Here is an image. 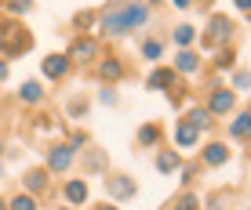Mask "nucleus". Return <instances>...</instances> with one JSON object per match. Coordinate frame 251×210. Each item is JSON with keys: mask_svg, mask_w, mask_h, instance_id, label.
Here are the masks:
<instances>
[{"mask_svg": "<svg viewBox=\"0 0 251 210\" xmlns=\"http://www.w3.org/2000/svg\"><path fill=\"white\" fill-rule=\"evenodd\" d=\"M197 138H201V130H197V127H189V124H178V130H175V142L182 145V148L197 145Z\"/></svg>", "mask_w": 251, "mask_h": 210, "instance_id": "obj_12", "label": "nucleus"}, {"mask_svg": "<svg viewBox=\"0 0 251 210\" xmlns=\"http://www.w3.org/2000/svg\"><path fill=\"white\" fill-rule=\"evenodd\" d=\"M33 7V0H7V11H15V15H25Z\"/></svg>", "mask_w": 251, "mask_h": 210, "instance_id": "obj_25", "label": "nucleus"}, {"mask_svg": "<svg viewBox=\"0 0 251 210\" xmlns=\"http://www.w3.org/2000/svg\"><path fill=\"white\" fill-rule=\"evenodd\" d=\"M19 94H22V102H25V105H37L40 98H44V87H40L37 80H25V84L19 87Z\"/></svg>", "mask_w": 251, "mask_h": 210, "instance_id": "obj_10", "label": "nucleus"}, {"mask_svg": "<svg viewBox=\"0 0 251 210\" xmlns=\"http://www.w3.org/2000/svg\"><path fill=\"white\" fill-rule=\"evenodd\" d=\"M99 73H102V80H120V76H124V65H120L117 58H106V62L99 65Z\"/></svg>", "mask_w": 251, "mask_h": 210, "instance_id": "obj_15", "label": "nucleus"}, {"mask_svg": "<svg viewBox=\"0 0 251 210\" xmlns=\"http://www.w3.org/2000/svg\"><path fill=\"white\" fill-rule=\"evenodd\" d=\"M29 47H33V37L22 29L19 22L4 25V33H0V51H4L7 58H15V55H25Z\"/></svg>", "mask_w": 251, "mask_h": 210, "instance_id": "obj_1", "label": "nucleus"}, {"mask_svg": "<svg viewBox=\"0 0 251 210\" xmlns=\"http://www.w3.org/2000/svg\"><path fill=\"white\" fill-rule=\"evenodd\" d=\"M40 189H48V170H29L25 174V192H40Z\"/></svg>", "mask_w": 251, "mask_h": 210, "instance_id": "obj_13", "label": "nucleus"}, {"mask_svg": "<svg viewBox=\"0 0 251 210\" xmlns=\"http://www.w3.org/2000/svg\"><path fill=\"white\" fill-rule=\"evenodd\" d=\"M66 199L69 203H84V199H88V185H84V181H69L66 185Z\"/></svg>", "mask_w": 251, "mask_h": 210, "instance_id": "obj_17", "label": "nucleus"}, {"mask_svg": "<svg viewBox=\"0 0 251 210\" xmlns=\"http://www.w3.org/2000/svg\"><path fill=\"white\" fill-rule=\"evenodd\" d=\"M150 4H160V0H150Z\"/></svg>", "mask_w": 251, "mask_h": 210, "instance_id": "obj_35", "label": "nucleus"}, {"mask_svg": "<svg viewBox=\"0 0 251 210\" xmlns=\"http://www.w3.org/2000/svg\"><path fill=\"white\" fill-rule=\"evenodd\" d=\"M229 62H233V51H222V55H219V65L229 69Z\"/></svg>", "mask_w": 251, "mask_h": 210, "instance_id": "obj_29", "label": "nucleus"}, {"mask_svg": "<svg viewBox=\"0 0 251 210\" xmlns=\"http://www.w3.org/2000/svg\"><path fill=\"white\" fill-rule=\"evenodd\" d=\"M226 160H229L226 145H207L204 148V163H207V167H219V163H226Z\"/></svg>", "mask_w": 251, "mask_h": 210, "instance_id": "obj_11", "label": "nucleus"}, {"mask_svg": "<svg viewBox=\"0 0 251 210\" xmlns=\"http://www.w3.org/2000/svg\"><path fill=\"white\" fill-rule=\"evenodd\" d=\"M233 37V22L226 19V15H211V19H207V29H204V43H226Z\"/></svg>", "mask_w": 251, "mask_h": 210, "instance_id": "obj_3", "label": "nucleus"}, {"mask_svg": "<svg viewBox=\"0 0 251 210\" xmlns=\"http://www.w3.org/2000/svg\"><path fill=\"white\" fill-rule=\"evenodd\" d=\"M0 174H4V167H0Z\"/></svg>", "mask_w": 251, "mask_h": 210, "instance_id": "obj_37", "label": "nucleus"}, {"mask_svg": "<svg viewBox=\"0 0 251 210\" xmlns=\"http://www.w3.org/2000/svg\"><path fill=\"white\" fill-rule=\"evenodd\" d=\"M157 138H160V130H157V127H142V130H138V142H142V145H153Z\"/></svg>", "mask_w": 251, "mask_h": 210, "instance_id": "obj_24", "label": "nucleus"}, {"mask_svg": "<svg viewBox=\"0 0 251 210\" xmlns=\"http://www.w3.org/2000/svg\"><path fill=\"white\" fill-rule=\"evenodd\" d=\"M95 210H117L113 203H102V207H95Z\"/></svg>", "mask_w": 251, "mask_h": 210, "instance_id": "obj_33", "label": "nucleus"}, {"mask_svg": "<svg viewBox=\"0 0 251 210\" xmlns=\"http://www.w3.org/2000/svg\"><path fill=\"white\" fill-rule=\"evenodd\" d=\"M106 192L117 199V203H120V199H131V196H135V181L124 178V174H113V178L106 181Z\"/></svg>", "mask_w": 251, "mask_h": 210, "instance_id": "obj_5", "label": "nucleus"}, {"mask_svg": "<svg viewBox=\"0 0 251 210\" xmlns=\"http://www.w3.org/2000/svg\"><path fill=\"white\" fill-rule=\"evenodd\" d=\"M160 55H164V43H160V40H146V43H142V58H150V62H157Z\"/></svg>", "mask_w": 251, "mask_h": 210, "instance_id": "obj_22", "label": "nucleus"}, {"mask_svg": "<svg viewBox=\"0 0 251 210\" xmlns=\"http://www.w3.org/2000/svg\"><path fill=\"white\" fill-rule=\"evenodd\" d=\"M171 4H175V7H182V11H186V7L193 4V0H171Z\"/></svg>", "mask_w": 251, "mask_h": 210, "instance_id": "obj_30", "label": "nucleus"}, {"mask_svg": "<svg viewBox=\"0 0 251 210\" xmlns=\"http://www.w3.org/2000/svg\"><path fill=\"white\" fill-rule=\"evenodd\" d=\"M0 210H7V203H4V199H0Z\"/></svg>", "mask_w": 251, "mask_h": 210, "instance_id": "obj_34", "label": "nucleus"}, {"mask_svg": "<svg viewBox=\"0 0 251 210\" xmlns=\"http://www.w3.org/2000/svg\"><path fill=\"white\" fill-rule=\"evenodd\" d=\"M0 80H7V62L0 58Z\"/></svg>", "mask_w": 251, "mask_h": 210, "instance_id": "obj_31", "label": "nucleus"}, {"mask_svg": "<svg viewBox=\"0 0 251 210\" xmlns=\"http://www.w3.org/2000/svg\"><path fill=\"white\" fill-rule=\"evenodd\" d=\"M0 152H4V145H0Z\"/></svg>", "mask_w": 251, "mask_h": 210, "instance_id": "obj_36", "label": "nucleus"}, {"mask_svg": "<svg viewBox=\"0 0 251 210\" xmlns=\"http://www.w3.org/2000/svg\"><path fill=\"white\" fill-rule=\"evenodd\" d=\"M102 29H106L109 37L127 33V4H109L106 11H102Z\"/></svg>", "mask_w": 251, "mask_h": 210, "instance_id": "obj_2", "label": "nucleus"}, {"mask_svg": "<svg viewBox=\"0 0 251 210\" xmlns=\"http://www.w3.org/2000/svg\"><path fill=\"white\" fill-rule=\"evenodd\" d=\"M69 65H73V62H69L66 55H48L44 62H40V69H44V76H51V80H62V76L69 73Z\"/></svg>", "mask_w": 251, "mask_h": 210, "instance_id": "obj_7", "label": "nucleus"}, {"mask_svg": "<svg viewBox=\"0 0 251 210\" xmlns=\"http://www.w3.org/2000/svg\"><path fill=\"white\" fill-rule=\"evenodd\" d=\"M69 163H73V148H69V145H55L48 152V170L62 174V170H69Z\"/></svg>", "mask_w": 251, "mask_h": 210, "instance_id": "obj_6", "label": "nucleus"}, {"mask_svg": "<svg viewBox=\"0 0 251 210\" xmlns=\"http://www.w3.org/2000/svg\"><path fill=\"white\" fill-rule=\"evenodd\" d=\"M248 4L251 0H237V11H248Z\"/></svg>", "mask_w": 251, "mask_h": 210, "instance_id": "obj_32", "label": "nucleus"}, {"mask_svg": "<svg viewBox=\"0 0 251 210\" xmlns=\"http://www.w3.org/2000/svg\"><path fill=\"white\" fill-rule=\"evenodd\" d=\"M178 210H197V196H182L178 199Z\"/></svg>", "mask_w": 251, "mask_h": 210, "instance_id": "obj_27", "label": "nucleus"}, {"mask_svg": "<svg viewBox=\"0 0 251 210\" xmlns=\"http://www.w3.org/2000/svg\"><path fill=\"white\" fill-rule=\"evenodd\" d=\"M229 109H233V91H215L211 102H207V112H211V116H222V112H229Z\"/></svg>", "mask_w": 251, "mask_h": 210, "instance_id": "obj_8", "label": "nucleus"}, {"mask_svg": "<svg viewBox=\"0 0 251 210\" xmlns=\"http://www.w3.org/2000/svg\"><path fill=\"white\" fill-rule=\"evenodd\" d=\"M193 37H197L193 25H178V29H175V43H178V47H189V43H193Z\"/></svg>", "mask_w": 251, "mask_h": 210, "instance_id": "obj_23", "label": "nucleus"}, {"mask_svg": "<svg viewBox=\"0 0 251 210\" xmlns=\"http://www.w3.org/2000/svg\"><path fill=\"white\" fill-rule=\"evenodd\" d=\"M7 210H37V199H33L29 192H22V196H15L11 203H7Z\"/></svg>", "mask_w": 251, "mask_h": 210, "instance_id": "obj_21", "label": "nucleus"}, {"mask_svg": "<svg viewBox=\"0 0 251 210\" xmlns=\"http://www.w3.org/2000/svg\"><path fill=\"white\" fill-rule=\"evenodd\" d=\"M146 22H150V7H146V4H127V29L146 25Z\"/></svg>", "mask_w": 251, "mask_h": 210, "instance_id": "obj_9", "label": "nucleus"}, {"mask_svg": "<svg viewBox=\"0 0 251 210\" xmlns=\"http://www.w3.org/2000/svg\"><path fill=\"white\" fill-rule=\"evenodd\" d=\"M157 170H160V174L178 170V156H175V152H160V156H157Z\"/></svg>", "mask_w": 251, "mask_h": 210, "instance_id": "obj_19", "label": "nucleus"}, {"mask_svg": "<svg viewBox=\"0 0 251 210\" xmlns=\"http://www.w3.org/2000/svg\"><path fill=\"white\" fill-rule=\"evenodd\" d=\"M175 65H178V73H197V65H201V58H197L193 51H182V55L175 58Z\"/></svg>", "mask_w": 251, "mask_h": 210, "instance_id": "obj_18", "label": "nucleus"}, {"mask_svg": "<svg viewBox=\"0 0 251 210\" xmlns=\"http://www.w3.org/2000/svg\"><path fill=\"white\" fill-rule=\"evenodd\" d=\"M186 124L197 127V130H207V127H211V112H207V109H189Z\"/></svg>", "mask_w": 251, "mask_h": 210, "instance_id": "obj_14", "label": "nucleus"}, {"mask_svg": "<svg viewBox=\"0 0 251 210\" xmlns=\"http://www.w3.org/2000/svg\"><path fill=\"white\" fill-rule=\"evenodd\" d=\"M99 102H102V105H113V102H117V94H113V91H109V87H106V91L99 94Z\"/></svg>", "mask_w": 251, "mask_h": 210, "instance_id": "obj_28", "label": "nucleus"}, {"mask_svg": "<svg viewBox=\"0 0 251 210\" xmlns=\"http://www.w3.org/2000/svg\"><path fill=\"white\" fill-rule=\"evenodd\" d=\"M95 55H99V47H95V40H91V37H76L66 58H69V62H91Z\"/></svg>", "mask_w": 251, "mask_h": 210, "instance_id": "obj_4", "label": "nucleus"}, {"mask_svg": "<svg viewBox=\"0 0 251 210\" xmlns=\"http://www.w3.org/2000/svg\"><path fill=\"white\" fill-rule=\"evenodd\" d=\"M233 138H248V130H251V116H248V112H240V116L237 120H233Z\"/></svg>", "mask_w": 251, "mask_h": 210, "instance_id": "obj_20", "label": "nucleus"}, {"mask_svg": "<svg viewBox=\"0 0 251 210\" xmlns=\"http://www.w3.org/2000/svg\"><path fill=\"white\" fill-rule=\"evenodd\" d=\"M171 84H175V73H171V69H153L150 73V87H157V91L160 87H171Z\"/></svg>", "mask_w": 251, "mask_h": 210, "instance_id": "obj_16", "label": "nucleus"}, {"mask_svg": "<svg viewBox=\"0 0 251 210\" xmlns=\"http://www.w3.org/2000/svg\"><path fill=\"white\" fill-rule=\"evenodd\" d=\"M226 203H229V199H226V192H215V196L207 199V207H211V210H222Z\"/></svg>", "mask_w": 251, "mask_h": 210, "instance_id": "obj_26", "label": "nucleus"}]
</instances>
